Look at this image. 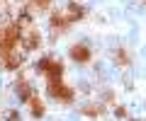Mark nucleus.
Returning a JSON list of instances; mask_svg holds the SVG:
<instances>
[{"label":"nucleus","mask_w":146,"mask_h":121,"mask_svg":"<svg viewBox=\"0 0 146 121\" xmlns=\"http://www.w3.org/2000/svg\"><path fill=\"white\" fill-rule=\"evenodd\" d=\"M46 92L49 97H54L56 102H73V90L68 85H63V80H51L46 82Z\"/></svg>","instance_id":"f257e3e1"},{"label":"nucleus","mask_w":146,"mask_h":121,"mask_svg":"<svg viewBox=\"0 0 146 121\" xmlns=\"http://www.w3.org/2000/svg\"><path fill=\"white\" fill-rule=\"evenodd\" d=\"M85 114H100V107H85Z\"/></svg>","instance_id":"0eeeda50"},{"label":"nucleus","mask_w":146,"mask_h":121,"mask_svg":"<svg viewBox=\"0 0 146 121\" xmlns=\"http://www.w3.org/2000/svg\"><path fill=\"white\" fill-rule=\"evenodd\" d=\"M22 44H25V48H27V51L36 48V46H39V34H36V32H29L25 39H22Z\"/></svg>","instance_id":"39448f33"},{"label":"nucleus","mask_w":146,"mask_h":121,"mask_svg":"<svg viewBox=\"0 0 146 121\" xmlns=\"http://www.w3.org/2000/svg\"><path fill=\"white\" fill-rule=\"evenodd\" d=\"M49 3H51V0H34L36 7H49Z\"/></svg>","instance_id":"423d86ee"},{"label":"nucleus","mask_w":146,"mask_h":121,"mask_svg":"<svg viewBox=\"0 0 146 121\" xmlns=\"http://www.w3.org/2000/svg\"><path fill=\"white\" fill-rule=\"evenodd\" d=\"M68 56H71L76 63H88L90 61V48L85 46V44H73L71 51H68Z\"/></svg>","instance_id":"7ed1b4c3"},{"label":"nucleus","mask_w":146,"mask_h":121,"mask_svg":"<svg viewBox=\"0 0 146 121\" xmlns=\"http://www.w3.org/2000/svg\"><path fill=\"white\" fill-rule=\"evenodd\" d=\"M27 104L32 107V114H34L36 119H39V116H42V111H44V104H42V99H39V97H36V95H32V97H29V102H27Z\"/></svg>","instance_id":"20e7f679"},{"label":"nucleus","mask_w":146,"mask_h":121,"mask_svg":"<svg viewBox=\"0 0 146 121\" xmlns=\"http://www.w3.org/2000/svg\"><path fill=\"white\" fill-rule=\"evenodd\" d=\"M39 70L44 73V78H46V82H51V80H63V65L58 63V61H54V58H44V61H39Z\"/></svg>","instance_id":"f03ea898"}]
</instances>
